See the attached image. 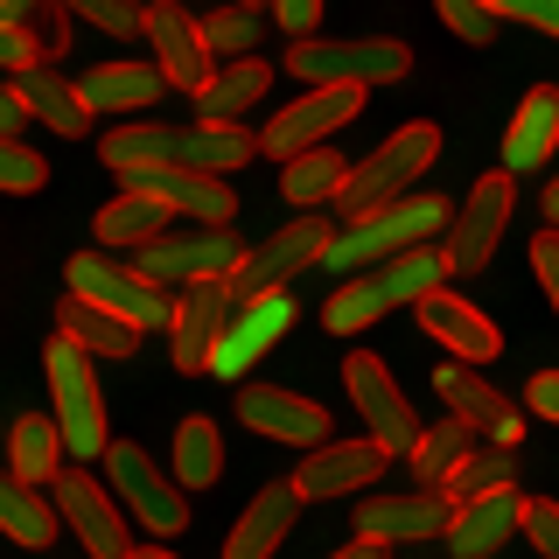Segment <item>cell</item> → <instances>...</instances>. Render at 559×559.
<instances>
[{
	"label": "cell",
	"instance_id": "cell-1",
	"mask_svg": "<svg viewBox=\"0 0 559 559\" xmlns=\"http://www.w3.org/2000/svg\"><path fill=\"white\" fill-rule=\"evenodd\" d=\"M259 154V133L245 127H168V119H133L98 140V162L112 175L133 168H182V175H238Z\"/></svg>",
	"mask_w": 559,
	"mask_h": 559
},
{
	"label": "cell",
	"instance_id": "cell-2",
	"mask_svg": "<svg viewBox=\"0 0 559 559\" xmlns=\"http://www.w3.org/2000/svg\"><path fill=\"white\" fill-rule=\"evenodd\" d=\"M441 287H448V252L441 245H413V252L384 259V266L357 273V280H336V294H329V308H322V329L329 336H364V329L384 322L392 308H419Z\"/></svg>",
	"mask_w": 559,
	"mask_h": 559
},
{
	"label": "cell",
	"instance_id": "cell-3",
	"mask_svg": "<svg viewBox=\"0 0 559 559\" xmlns=\"http://www.w3.org/2000/svg\"><path fill=\"white\" fill-rule=\"evenodd\" d=\"M448 224H454V210H448L441 197H399L392 210H371V217L343 224V231L329 238L322 266L336 273V280H357V273L384 266V259H399V252H413V245H427L433 231H448Z\"/></svg>",
	"mask_w": 559,
	"mask_h": 559
},
{
	"label": "cell",
	"instance_id": "cell-4",
	"mask_svg": "<svg viewBox=\"0 0 559 559\" xmlns=\"http://www.w3.org/2000/svg\"><path fill=\"white\" fill-rule=\"evenodd\" d=\"M433 154H441V127L433 119H413V127H399L392 140H378L364 162H349V189L336 197L343 224L371 217V210H392L399 197H413V182L433 168Z\"/></svg>",
	"mask_w": 559,
	"mask_h": 559
},
{
	"label": "cell",
	"instance_id": "cell-5",
	"mask_svg": "<svg viewBox=\"0 0 559 559\" xmlns=\"http://www.w3.org/2000/svg\"><path fill=\"white\" fill-rule=\"evenodd\" d=\"M280 70H294V78L308 84H349V92H371V84H399L413 70V49L399 43V35H308V43H287V57Z\"/></svg>",
	"mask_w": 559,
	"mask_h": 559
},
{
	"label": "cell",
	"instance_id": "cell-6",
	"mask_svg": "<svg viewBox=\"0 0 559 559\" xmlns=\"http://www.w3.org/2000/svg\"><path fill=\"white\" fill-rule=\"evenodd\" d=\"M43 378H49V399H57V433H63L70 462H92V454L105 462V448H112V427H105V392H98L92 357H84L63 329L43 343Z\"/></svg>",
	"mask_w": 559,
	"mask_h": 559
},
{
	"label": "cell",
	"instance_id": "cell-7",
	"mask_svg": "<svg viewBox=\"0 0 559 559\" xmlns=\"http://www.w3.org/2000/svg\"><path fill=\"white\" fill-rule=\"evenodd\" d=\"M105 476H112L119 511H127L147 538H162V546H168L175 532H189V489L175 483L140 441H112V448H105Z\"/></svg>",
	"mask_w": 559,
	"mask_h": 559
},
{
	"label": "cell",
	"instance_id": "cell-8",
	"mask_svg": "<svg viewBox=\"0 0 559 559\" xmlns=\"http://www.w3.org/2000/svg\"><path fill=\"white\" fill-rule=\"evenodd\" d=\"M63 273H70V294H78V301H92L105 314H119V322H133L140 336L175 322L168 287H154L140 266H127V259H112V252H78Z\"/></svg>",
	"mask_w": 559,
	"mask_h": 559
},
{
	"label": "cell",
	"instance_id": "cell-9",
	"mask_svg": "<svg viewBox=\"0 0 559 559\" xmlns=\"http://www.w3.org/2000/svg\"><path fill=\"white\" fill-rule=\"evenodd\" d=\"M329 238H336V224H329L322 210H301L294 224H280L266 245H252V252L238 259L231 294H238V301H259V294H287L308 266H322Z\"/></svg>",
	"mask_w": 559,
	"mask_h": 559
},
{
	"label": "cell",
	"instance_id": "cell-10",
	"mask_svg": "<svg viewBox=\"0 0 559 559\" xmlns=\"http://www.w3.org/2000/svg\"><path fill=\"white\" fill-rule=\"evenodd\" d=\"M245 259V245L231 224H182V231L154 238L133 252V266L154 280V287H203V280H231Z\"/></svg>",
	"mask_w": 559,
	"mask_h": 559
},
{
	"label": "cell",
	"instance_id": "cell-11",
	"mask_svg": "<svg viewBox=\"0 0 559 559\" xmlns=\"http://www.w3.org/2000/svg\"><path fill=\"white\" fill-rule=\"evenodd\" d=\"M357 112H364V92H349V84H314V92H301L294 105H280V119L259 127V154H273V162L287 168L314 147H336V133Z\"/></svg>",
	"mask_w": 559,
	"mask_h": 559
},
{
	"label": "cell",
	"instance_id": "cell-12",
	"mask_svg": "<svg viewBox=\"0 0 559 559\" xmlns=\"http://www.w3.org/2000/svg\"><path fill=\"white\" fill-rule=\"evenodd\" d=\"M511 210H518V175H503V168H497V175H483V182L462 197V210H454V224H448V238H441V252H448V273H454V280H476L489 259H497Z\"/></svg>",
	"mask_w": 559,
	"mask_h": 559
},
{
	"label": "cell",
	"instance_id": "cell-13",
	"mask_svg": "<svg viewBox=\"0 0 559 559\" xmlns=\"http://www.w3.org/2000/svg\"><path fill=\"white\" fill-rule=\"evenodd\" d=\"M343 392H349V406L364 413V433H371L384 454H413V441H419V413H413V399L399 392V378L384 371L371 349H357V357L343 364Z\"/></svg>",
	"mask_w": 559,
	"mask_h": 559
},
{
	"label": "cell",
	"instance_id": "cell-14",
	"mask_svg": "<svg viewBox=\"0 0 559 559\" xmlns=\"http://www.w3.org/2000/svg\"><path fill=\"white\" fill-rule=\"evenodd\" d=\"M454 503L441 489H392V497H364L357 503V546H427V538H448Z\"/></svg>",
	"mask_w": 559,
	"mask_h": 559
},
{
	"label": "cell",
	"instance_id": "cell-15",
	"mask_svg": "<svg viewBox=\"0 0 559 559\" xmlns=\"http://www.w3.org/2000/svg\"><path fill=\"white\" fill-rule=\"evenodd\" d=\"M433 392L448 399V419L476 427V441H489V448H518L524 441V413L476 371V364H448L441 357L433 364Z\"/></svg>",
	"mask_w": 559,
	"mask_h": 559
},
{
	"label": "cell",
	"instance_id": "cell-16",
	"mask_svg": "<svg viewBox=\"0 0 559 559\" xmlns=\"http://www.w3.org/2000/svg\"><path fill=\"white\" fill-rule=\"evenodd\" d=\"M49 497H57V518L78 532V546L92 552V559H127V552H133L127 511H119V497H112L98 476H84V468H63Z\"/></svg>",
	"mask_w": 559,
	"mask_h": 559
},
{
	"label": "cell",
	"instance_id": "cell-17",
	"mask_svg": "<svg viewBox=\"0 0 559 559\" xmlns=\"http://www.w3.org/2000/svg\"><path fill=\"white\" fill-rule=\"evenodd\" d=\"M147 49H154V70L175 84V92H189L197 98L203 84H210V70H217V57H210V43H203V14H189V8H175V0H147Z\"/></svg>",
	"mask_w": 559,
	"mask_h": 559
},
{
	"label": "cell",
	"instance_id": "cell-18",
	"mask_svg": "<svg viewBox=\"0 0 559 559\" xmlns=\"http://www.w3.org/2000/svg\"><path fill=\"white\" fill-rule=\"evenodd\" d=\"M238 419L259 433V441H280V448H329L336 441V427H329V413L314 406V399L287 392V384H245L238 392Z\"/></svg>",
	"mask_w": 559,
	"mask_h": 559
},
{
	"label": "cell",
	"instance_id": "cell-19",
	"mask_svg": "<svg viewBox=\"0 0 559 559\" xmlns=\"http://www.w3.org/2000/svg\"><path fill=\"white\" fill-rule=\"evenodd\" d=\"M238 294L231 280H203V287H182V301H175V322H168V364L182 378H203L210 371V349H217L224 322H231Z\"/></svg>",
	"mask_w": 559,
	"mask_h": 559
},
{
	"label": "cell",
	"instance_id": "cell-20",
	"mask_svg": "<svg viewBox=\"0 0 559 559\" xmlns=\"http://www.w3.org/2000/svg\"><path fill=\"white\" fill-rule=\"evenodd\" d=\"M384 468H392V454H384L371 433L364 441H329L301 454V468H294V489H301V503H336V497H357V489H371Z\"/></svg>",
	"mask_w": 559,
	"mask_h": 559
},
{
	"label": "cell",
	"instance_id": "cell-21",
	"mask_svg": "<svg viewBox=\"0 0 559 559\" xmlns=\"http://www.w3.org/2000/svg\"><path fill=\"white\" fill-rule=\"evenodd\" d=\"M294 329V301L287 294H259V301H238L231 322H224L217 349H210V378H245L259 357Z\"/></svg>",
	"mask_w": 559,
	"mask_h": 559
},
{
	"label": "cell",
	"instance_id": "cell-22",
	"mask_svg": "<svg viewBox=\"0 0 559 559\" xmlns=\"http://www.w3.org/2000/svg\"><path fill=\"white\" fill-rule=\"evenodd\" d=\"M127 189L140 197H154L168 210V217L182 224H231L238 217V189L224 182V175H182V168H133Z\"/></svg>",
	"mask_w": 559,
	"mask_h": 559
},
{
	"label": "cell",
	"instance_id": "cell-23",
	"mask_svg": "<svg viewBox=\"0 0 559 559\" xmlns=\"http://www.w3.org/2000/svg\"><path fill=\"white\" fill-rule=\"evenodd\" d=\"M413 314H419V329H427V343H441V349H448V364H476V371H483V364L503 349L497 322H489L483 308H468L462 294H448V287H441V294H427V301H419Z\"/></svg>",
	"mask_w": 559,
	"mask_h": 559
},
{
	"label": "cell",
	"instance_id": "cell-24",
	"mask_svg": "<svg viewBox=\"0 0 559 559\" xmlns=\"http://www.w3.org/2000/svg\"><path fill=\"white\" fill-rule=\"evenodd\" d=\"M559 154V84H532L503 127V175H532Z\"/></svg>",
	"mask_w": 559,
	"mask_h": 559
},
{
	"label": "cell",
	"instance_id": "cell-25",
	"mask_svg": "<svg viewBox=\"0 0 559 559\" xmlns=\"http://www.w3.org/2000/svg\"><path fill=\"white\" fill-rule=\"evenodd\" d=\"M14 92H22V105H28V119L35 127H49L57 140H84L92 133V105H84V84L78 78H63L57 63H35V70H22L14 78Z\"/></svg>",
	"mask_w": 559,
	"mask_h": 559
},
{
	"label": "cell",
	"instance_id": "cell-26",
	"mask_svg": "<svg viewBox=\"0 0 559 559\" xmlns=\"http://www.w3.org/2000/svg\"><path fill=\"white\" fill-rule=\"evenodd\" d=\"M518 532H524V497H518V489H497V497H476V503L454 511L448 552L454 559H497Z\"/></svg>",
	"mask_w": 559,
	"mask_h": 559
},
{
	"label": "cell",
	"instance_id": "cell-27",
	"mask_svg": "<svg viewBox=\"0 0 559 559\" xmlns=\"http://www.w3.org/2000/svg\"><path fill=\"white\" fill-rule=\"evenodd\" d=\"M294 518H301V489L294 483H266L252 503L238 511L231 538H224V559H273L280 538L294 532Z\"/></svg>",
	"mask_w": 559,
	"mask_h": 559
},
{
	"label": "cell",
	"instance_id": "cell-28",
	"mask_svg": "<svg viewBox=\"0 0 559 559\" xmlns=\"http://www.w3.org/2000/svg\"><path fill=\"white\" fill-rule=\"evenodd\" d=\"M84 105H92L98 119H119V112H147L154 98L168 92V78L154 70V57L140 63V57H112V63H92L84 70Z\"/></svg>",
	"mask_w": 559,
	"mask_h": 559
},
{
	"label": "cell",
	"instance_id": "cell-29",
	"mask_svg": "<svg viewBox=\"0 0 559 559\" xmlns=\"http://www.w3.org/2000/svg\"><path fill=\"white\" fill-rule=\"evenodd\" d=\"M266 92H273V63H259V57L217 63V70H210V84L197 92V127H238V119L252 112Z\"/></svg>",
	"mask_w": 559,
	"mask_h": 559
},
{
	"label": "cell",
	"instance_id": "cell-30",
	"mask_svg": "<svg viewBox=\"0 0 559 559\" xmlns=\"http://www.w3.org/2000/svg\"><path fill=\"white\" fill-rule=\"evenodd\" d=\"M63 433H57V413H22L8 433V476H22L28 489H57L63 476Z\"/></svg>",
	"mask_w": 559,
	"mask_h": 559
},
{
	"label": "cell",
	"instance_id": "cell-31",
	"mask_svg": "<svg viewBox=\"0 0 559 559\" xmlns=\"http://www.w3.org/2000/svg\"><path fill=\"white\" fill-rule=\"evenodd\" d=\"M92 231H98L105 252H140V245L168 238V231H175V217H168V210L154 203V197H140V189H119V197L98 210Z\"/></svg>",
	"mask_w": 559,
	"mask_h": 559
},
{
	"label": "cell",
	"instance_id": "cell-32",
	"mask_svg": "<svg viewBox=\"0 0 559 559\" xmlns=\"http://www.w3.org/2000/svg\"><path fill=\"white\" fill-rule=\"evenodd\" d=\"M57 497H43V489H28L22 476H8L0 468V538H14V546L43 552L49 538H57Z\"/></svg>",
	"mask_w": 559,
	"mask_h": 559
},
{
	"label": "cell",
	"instance_id": "cell-33",
	"mask_svg": "<svg viewBox=\"0 0 559 559\" xmlns=\"http://www.w3.org/2000/svg\"><path fill=\"white\" fill-rule=\"evenodd\" d=\"M57 329H63V336L78 343V349H84V357H92V364H98V357L127 364L133 349H140V329H133V322H119V314H105V308H92V301H78V294H70V301H63Z\"/></svg>",
	"mask_w": 559,
	"mask_h": 559
},
{
	"label": "cell",
	"instance_id": "cell-34",
	"mask_svg": "<svg viewBox=\"0 0 559 559\" xmlns=\"http://www.w3.org/2000/svg\"><path fill=\"white\" fill-rule=\"evenodd\" d=\"M476 454V427H462V419H433V427H419V441H413V454H406V468H413V483L419 489H441L454 468Z\"/></svg>",
	"mask_w": 559,
	"mask_h": 559
},
{
	"label": "cell",
	"instance_id": "cell-35",
	"mask_svg": "<svg viewBox=\"0 0 559 559\" xmlns=\"http://www.w3.org/2000/svg\"><path fill=\"white\" fill-rule=\"evenodd\" d=\"M168 476L182 483V489H210V483L224 476V433H217V419L189 413L182 427H175V448H168Z\"/></svg>",
	"mask_w": 559,
	"mask_h": 559
},
{
	"label": "cell",
	"instance_id": "cell-36",
	"mask_svg": "<svg viewBox=\"0 0 559 559\" xmlns=\"http://www.w3.org/2000/svg\"><path fill=\"white\" fill-rule=\"evenodd\" d=\"M349 189V162L336 147H314V154H301V162H287L280 168V197L287 203H301V210H322V203H336Z\"/></svg>",
	"mask_w": 559,
	"mask_h": 559
},
{
	"label": "cell",
	"instance_id": "cell-37",
	"mask_svg": "<svg viewBox=\"0 0 559 559\" xmlns=\"http://www.w3.org/2000/svg\"><path fill=\"white\" fill-rule=\"evenodd\" d=\"M266 28H273V14L245 8V0H217V8L203 14V43H210V57H217V63H245Z\"/></svg>",
	"mask_w": 559,
	"mask_h": 559
},
{
	"label": "cell",
	"instance_id": "cell-38",
	"mask_svg": "<svg viewBox=\"0 0 559 559\" xmlns=\"http://www.w3.org/2000/svg\"><path fill=\"white\" fill-rule=\"evenodd\" d=\"M511 476H518V468H511V454H503V448H476V454H468V462H462V468H454V476L441 483V497L454 503V511H462V503H476V497L518 489Z\"/></svg>",
	"mask_w": 559,
	"mask_h": 559
},
{
	"label": "cell",
	"instance_id": "cell-39",
	"mask_svg": "<svg viewBox=\"0 0 559 559\" xmlns=\"http://www.w3.org/2000/svg\"><path fill=\"white\" fill-rule=\"evenodd\" d=\"M78 22H92V28H105L112 43H133L140 28H147V8L140 0H63Z\"/></svg>",
	"mask_w": 559,
	"mask_h": 559
},
{
	"label": "cell",
	"instance_id": "cell-40",
	"mask_svg": "<svg viewBox=\"0 0 559 559\" xmlns=\"http://www.w3.org/2000/svg\"><path fill=\"white\" fill-rule=\"evenodd\" d=\"M49 182V162L22 140H0V197H35Z\"/></svg>",
	"mask_w": 559,
	"mask_h": 559
},
{
	"label": "cell",
	"instance_id": "cell-41",
	"mask_svg": "<svg viewBox=\"0 0 559 559\" xmlns=\"http://www.w3.org/2000/svg\"><path fill=\"white\" fill-rule=\"evenodd\" d=\"M433 14H441V22L462 35L468 49H489V43H497V14H489L483 0H433Z\"/></svg>",
	"mask_w": 559,
	"mask_h": 559
},
{
	"label": "cell",
	"instance_id": "cell-42",
	"mask_svg": "<svg viewBox=\"0 0 559 559\" xmlns=\"http://www.w3.org/2000/svg\"><path fill=\"white\" fill-rule=\"evenodd\" d=\"M28 43H35V57H43V63H57L63 49H70V8H63V0H49V8L28 14Z\"/></svg>",
	"mask_w": 559,
	"mask_h": 559
},
{
	"label": "cell",
	"instance_id": "cell-43",
	"mask_svg": "<svg viewBox=\"0 0 559 559\" xmlns=\"http://www.w3.org/2000/svg\"><path fill=\"white\" fill-rule=\"evenodd\" d=\"M524 538L538 546V559H559V503L552 497H524Z\"/></svg>",
	"mask_w": 559,
	"mask_h": 559
},
{
	"label": "cell",
	"instance_id": "cell-44",
	"mask_svg": "<svg viewBox=\"0 0 559 559\" xmlns=\"http://www.w3.org/2000/svg\"><path fill=\"white\" fill-rule=\"evenodd\" d=\"M497 22H524L538 35H559V0H483Z\"/></svg>",
	"mask_w": 559,
	"mask_h": 559
},
{
	"label": "cell",
	"instance_id": "cell-45",
	"mask_svg": "<svg viewBox=\"0 0 559 559\" xmlns=\"http://www.w3.org/2000/svg\"><path fill=\"white\" fill-rule=\"evenodd\" d=\"M532 273H538V287H546V301L559 314V231H538L532 238Z\"/></svg>",
	"mask_w": 559,
	"mask_h": 559
},
{
	"label": "cell",
	"instance_id": "cell-46",
	"mask_svg": "<svg viewBox=\"0 0 559 559\" xmlns=\"http://www.w3.org/2000/svg\"><path fill=\"white\" fill-rule=\"evenodd\" d=\"M43 57H35V43H28V28H8L0 22V78H22V70H35Z\"/></svg>",
	"mask_w": 559,
	"mask_h": 559
},
{
	"label": "cell",
	"instance_id": "cell-47",
	"mask_svg": "<svg viewBox=\"0 0 559 559\" xmlns=\"http://www.w3.org/2000/svg\"><path fill=\"white\" fill-rule=\"evenodd\" d=\"M273 22L294 35V43H308L314 22H322V0H273Z\"/></svg>",
	"mask_w": 559,
	"mask_h": 559
},
{
	"label": "cell",
	"instance_id": "cell-48",
	"mask_svg": "<svg viewBox=\"0 0 559 559\" xmlns=\"http://www.w3.org/2000/svg\"><path fill=\"white\" fill-rule=\"evenodd\" d=\"M524 413H538V419L559 427V371H538L532 384H524Z\"/></svg>",
	"mask_w": 559,
	"mask_h": 559
},
{
	"label": "cell",
	"instance_id": "cell-49",
	"mask_svg": "<svg viewBox=\"0 0 559 559\" xmlns=\"http://www.w3.org/2000/svg\"><path fill=\"white\" fill-rule=\"evenodd\" d=\"M22 127H28V105L14 92V78H0V140H22Z\"/></svg>",
	"mask_w": 559,
	"mask_h": 559
},
{
	"label": "cell",
	"instance_id": "cell-50",
	"mask_svg": "<svg viewBox=\"0 0 559 559\" xmlns=\"http://www.w3.org/2000/svg\"><path fill=\"white\" fill-rule=\"evenodd\" d=\"M35 8H49V0H0V22H8V28H28Z\"/></svg>",
	"mask_w": 559,
	"mask_h": 559
},
{
	"label": "cell",
	"instance_id": "cell-51",
	"mask_svg": "<svg viewBox=\"0 0 559 559\" xmlns=\"http://www.w3.org/2000/svg\"><path fill=\"white\" fill-rule=\"evenodd\" d=\"M538 210H546V224H552V231H559V175H552V182H546V197H538Z\"/></svg>",
	"mask_w": 559,
	"mask_h": 559
},
{
	"label": "cell",
	"instance_id": "cell-52",
	"mask_svg": "<svg viewBox=\"0 0 559 559\" xmlns=\"http://www.w3.org/2000/svg\"><path fill=\"white\" fill-rule=\"evenodd\" d=\"M127 559H182V552H168V546H162V538H147V546H133Z\"/></svg>",
	"mask_w": 559,
	"mask_h": 559
},
{
	"label": "cell",
	"instance_id": "cell-53",
	"mask_svg": "<svg viewBox=\"0 0 559 559\" xmlns=\"http://www.w3.org/2000/svg\"><path fill=\"white\" fill-rule=\"evenodd\" d=\"M329 559H392V552H378V546H343V552H329Z\"/></svg>",
	"mask_w": 559,
	"mask_h": 559
},
{
	"label": "cell",
	"instance_id": "cell-54",
	"mask_svg": "<svg viewBox=\"0 0 559 559\" xmlns=\"http://www.w3.org/2000/svg\"><path fill=\"white\" fill-rule=\"evenodd\" d=\"M245 8H259V14H273V0H245Z\"/></svg>",
	"mask_w": 559,
	"mask_h": 559
}]
</instances>
